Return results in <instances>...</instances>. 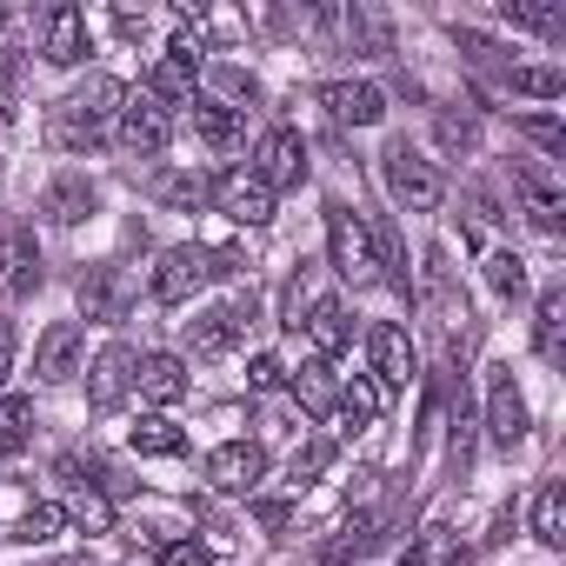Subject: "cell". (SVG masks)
I'll list each match as a JSON object with an SVG mask.
<instances>
[{"instance_id": "60d3db41", "label": "cell", "mask_w": 566, "mask_h": 566, "mask_svg": "<svg viewBox=\"0 0 566 566\" xmlns=\"http://www.w3.org/2000/svg\"><path fill=\"white\" fill-rule=\"evenodd\" d=\"M160 566H207V546L200 539H167L160 546Z\"/></svg>"}, {"instance_id": "277c9868", "label": "cell", "mask_w": 566, "mask_h": 566, "mask_svg": "<svg viewBox=\"0 0 566 566\" xmlns=\"http://www.w3.org/2000/svg\"><path fill=\"white\" fill-rule=\"evenodd\" d=\"M380 180H387V193L407 207V213H433L440 200H447V180H440V167L413 147V140H394L387 154H380Z\"/></svg>"}, {"instance_id": "1f68e13d", "label": "cell", "mask_w": 566, "mask_h": 566, "mask_svg": "<svg viewBox=\"0 0 566 566\" xmlns=\"http://www.w3.org/2000/svg\"><path fill=\"white\" fill-rule=\"evenodd\" d=\"M506 87L526 94V101H559L566 94V74L559 67H506Z\"/></svg>"}, {"instance_id": "d590c367", "label": "cell", "mask_w": 566, "mask_h": 566, "mask_svg": "<svg viewBox=\"0 0 566 566\" xmlns=\"http://www.w3.org/2000/svg\"><path fill=\"white\" fill-rule=\"evenodd\" d=\"M327 467H334V440H307V447L294 453V467H287V486L301 493V486H314Z\"/></svg>"}, {"instance_id": "8d00e7d4", "label": "cell", "mask_w": 566, "mask_h": 566, "mask_svg": "<svg viewBox=\"0 0 566 566\" xmlns=\"http://www.w3.org/2000/svg\"><path fill=\"white\" fill-rule=\"evenodd\" d=\"M520 134H526L546 160H566V127H559L553 114H526V120H520Z\"/></svg>"}, {"instance_id": "4dcf8cb0", "label": "cell", "mask_w": 566, "mask_h": 566, "mask_svg": "<svg viewBox=\"0 0 566 566\" xmlns=\"http://www.w3.org/2000/svg\"><path fill=\"white\" fill-rule=\"evenodd\" d=\"M380 407H387V394H380L367 374H354V380L340 387V413H347V427H374V420H380Z\"/></svg>"}, {"instance_id": "44dd1931", "label": "cell", "mask_w": 566, "mask_h": 566, "mask_svg": "<svg viewBox=\"0 0 566 566\" xmlns=\"http://www.w3.org/2000/svg\"><path fill=\"white\" fill-rule=\"evenodd\" d=\"M533 347H539V360H546V367H559V360H566V287H546V294H539Z\"/></svg>"}, {"instance_id": "4316f807", "label": "cell", "mask_w": 566, "mask_h": 566, "mask_svg": "<svg viewBox=\"0 0 566 566\" xmlns=\"http://www.w3.org/2000/svg\"><path fill=\"white\" fill-rule=\"evenodd\" d=\"M533 539H539L546 553L566 546V486H559V480H546L539 500H533Z\"/></svg>"}, {"instance_id": "836d02e7", "label": "cell", "mask_w": 566, "mask_h": 566, "mask_svg": "<svg viewBox=\"0 0 566 566\" xmlns=\"http://www.w3.org/2000/svg\"><path fill=\"white\" fill-rule=\"evenodd\" d=\"M500 14L526 34H559V8L553 0H500Z\"/></svg>"}, {"instance_id": "ba28073f", "label": "cell", "mask_w": 566, "mask_h": 566, "mask_svg": "<svg viewBox=\"0 0 566 566\" xmlns=\"http://www.w3.org/2000/svg\"><path fill=\"white\" fill-rule=\"evenodd\" d=\"M486 440L506 453L526 440V400L513 387V367H486Z\"/></svg>"}, {"instance_id": "7bdbcfd3", "label": "cell", "mask_w": 566, "mask_h": 566, "mask_svg": "<svg viewBox=\"0 0 566 566\" xmlns=\"http://www.w3.org/2000/svg\"><path fill=\"white\" fill-rule=\"evenodd\" d=\"M14 374V321H0V387Z\"/></svg>"}, {"instance_id": "52a82bcc", "label": "cell", "mask_w": 566, "mask_h": 566, "mask_svg": "<svg viewBox=\"0 0 566 566\" xmlns=\"http://www.w3.org/2000/svg\"><path fill=\"white\" fill-rule=\"evenodd\" d=\"M247 321H253V294L247 301H227V307H207V314L187 321V347L200 360H220V354H233V340L247 334Z\"/></svg>"}, {"instance_id": "cb8c5ba5", "label": "cell", "mask_w": 566, "mask_h": 566, "mask_svg": "<svg viewBox=\"0 0 566 566\" xmlns=\"http://www.w3.org/2000/svg\"><path fill=\"white\" fill-rule=\"evenodd\" d=\"M193 81H200V67H187V61H174V54H160V61L147 67V94H154L160 107H174V101L187 107V101H193Z\"/></svg>"}, {"instance_id": "6da1fadb", "label": "cell", "mask_w": 566, "mask_h": 566, "mask_svg": "<svg viewBox=\"0 0 566 566\" xmlns=\"http://www.w3.org/2000/svg\"><path fill=\"white\" fill-rule=\"evenodd\" d=\"M120 101H127V87H120L114 74H87V81L54 107L48 140H54L61 154H87V147H101V140H107V127L120 120Z\"/></svg>"}, {"instance_id": "f35d334b", "label": "cell", "mask_w": 566, "mask_h": 566, "mask_svg": "<svg viewBox=\"0 0 566 566\" xmlns=\"http://www.w3.org/2000/svg\"><path fill=\"white\" fill-rule=\"evenodd\" d=\"M160 200H167V207H200V200H207V180H193V174H174V180L160 187Z\"/></svg>"}, {"instance_id": "2e32d148", "label": "cell", "mask_w": 566, "mask_h": 566, "mask_svg": "<svg viewBox=\"0 0 566 566\" xmlns=\"http://www.w3.org/2000/svg\"><path fill=\"white\" fill-rule=\"evenodd\" d=\"M94 207H101V193H94L87 174H61V180H48V193H41V220H54V227H81Z\"/></svg>"}, {"instance_id": "8992f818", "label": "cell", "mask_w": 566, "mask_h": 566, "mask_svg": "<svg viewBox=\"0 0 566 566\" xmlns=\"http://www.w3.org/2000/svg\"><path fill=\"white\" fill-rule=\"evenodd\" d=\"M114 134H120V147H127V154H160V147L174 140V114H167L154 94H127V101H120Z\"/></svg>"}, {"instance_id": "7a4b0ae2", "label": "cell", "mask_w": 566, "mask_h": 566, "mask_svg": "<svg viewBox=\"0 0 566 566\" xmlns=\"http://www.w3.org/2000/svg\"><path fill=\"white\" fill-rule=\"evenodd\" d=\"M240 260L233 253H207V247H167L160 266H154V301L160 307H187L207 280H227Z\"/></svg>"}, {"instance_id": "83f0119b", "label": "cell", "mask_w": 566, "mask_h": 566, "mask_svg": "<svg viewBox=\"0 0 566 566\" xmlns=\"http://www.w3.org/2000/svg\"><path fill=\"white\" fill-rule=\"evenodd\" d=\"M294 394H301V407H307L314 420L340 407V380H334V367H327V360H307V367L294 374Z\"/></svg>"}, {"instance_id": "3957f363", "label": "cell", "mask_w": 566, "mask_h": 566, "mask_svg": "<svg viewBox=\"0 0 566 566\" xmlns=\"http://www.w3.org/2000/svg\"><path fill=\"white\" fill-rule=\"evenodd\" d=\"M327 253H334V273L354 280V287H374V280H380L374 227H367V213L347 207V200H327Z\"/></svg>"}, {"instance_id": "e575fe53", "label": "cell", "mask_w": 566, "mask_h": 566, "mask_svg": "<svg viewBox=\"0 0 566 566\" xmlns=\"http://www.w3.org/2000/svg\"><path fill=\"white\" fill-rule=\"evenodd\" d=\"M486 287L500 301H520L526 294V260L520 253H486Z\"/></svg>"}, {"instance_id": "7c38bea8", "label": "cell", "mask_w": 566, "mask_h": 566, "mask_svg": "<svg viewBox=\"0 0 566 566\" xmlns=\"http://www.w3.org/2000/svg\"><path fill=\"white\" fill-rule=\"evenodd\" d=\"M260 473H266V447L260 440H227V447L207 453V486H220V493H253Z\"/></svg>"}, {"instance_id": "603a6c76", "label": "cell", "mask_w": 566, "mask_h": 566, "mask_svg": "<svg viewBox=\"0 0 566 566\" xmlns=\"http://www.w3.org/2000/svg\"><path fill=\"white\" fill-rule=\"evenodd\" d=\"M187 114H193V134H200L207 147H233V140H240V107H227V101H213V94H193Z\"/></svg>"}, {"instance_id": "d4e9b609", "label": "cell", "mask_w": 566, "mask_h": 566, "mask_svg": "<svg viewBox=\"0 0 566 566\" xmlns=\"http://www.w3.org/2000/svg\"><path fill=\"white\" fill-rule=\"evenodd\" d=\"M127 447H134L140 460H174V453H187V433H180L167 413H147V420L127 433Z\"/></svg>"}, {"instance_id": "ac0fdd59", "label": "cell", "mask_w": 566, "mask_h": 566, "mask_svg": "<svg viewBox=\"0 0 566 566\" xmlns=\"http://www.w3.org/2000/svg\"><path fill=\"white\" fill-rule=\"evenodd\" d=\"M0 280H8L14 294H34L41 287V247L28 227H8L0 233Z\"/></svg>"}, {"instance_id": "9c48e42d", "label": "cell", "mask_w": 566, "mask_h": 566, "mask_svg": "<svg viewBox=\"0 0 566 566\" xmlns=\"http://www.w3.org/2000/svg\"><path fill=\"white\" fill-rule=\"evenodd\" d=\"M41 61L48 67H81L87 61V14L67 8V0L41 8Z\"/></svg>"}, {"instance_id": "f546056e", "label": "cell", "mask_w": 566, "mask_h": 566, "mask_svg": "<svg viewBox=\"0 0 566 566\" xmlns=\"http://www.w3.org/2000/svg\"><path fill=\"white\" fill-rule=\"evenodd\" d=\"M28 433H34V400L0 394V460H14L28 447Z\"/></svg>"}, {"instance_id": "d6a6232c", "label": "cell", "mask_w": 566, "mask_h": 566, "mask_svg": "<svg viewBox=\"0 0 566 566\" xmlns=\"http://www.w3.org/2000/svg\"><path fill=\"white\" fill-rule=\"evenodd\" d=\"M67 526V513H61V500H34L21 520H14V539H28V546H41V539H54Z\"/></svg>"}, {"instance_id": "9a60e30c", "label": "cell", "mask_w": 566, "mask_h": 566, "mask_svg": "<svg viewBox=\"0 0 566 566\" xmlns=\"http://www.w3.org/2000/svg\"><path fill=\"white\" fill-rule=\"evenodd\" d=\"M321 107H327L340 127H380V120H387V94L367 87V81H334V87H321Z\"/></svg>"}, {"instance_id": "ab89813d", "label": "cell", "mask_w": 566, "mask_h": 566, "mask_svg": "<svg viewBox=\"0 0 566 566\" xmlns=\"http://www.w3.org/2000/svg\"><path fill=\"white\" fill-rule=\"evenodd\" d=\"M280 380H287V367H280L273 354H253V367H247V387H253V394H273Z\"/></svg>"}, {"instance_id": "f6af8a7d", "label": "cell", "mask_w": 566, "mask_h": 566, "mask_svg": "<svg viewBox=\"0 0 566 566\" xmlns=\"http://www.w3.org/2000/svg\"><path fill=\"white\" fill-rule=\"evenodd\" d=\"M400 566H433V559H427V553H420V546H413V553H407V559H400Z\"/></svg>"}, {"instance_id": "d6986e66", "label": "cell", "mask_w": 566, "mask_h": 566, "mask_svg": "<svg viewBox=\"0 0 566 566\" xmlns=\"http://www.w3.org/2000/svg\"><path fill=\"white\" fill-rule=\"evenodd\" d=\"M81 307H87V321H120V314H127L120 266H87V273H81Z\"/></svg>"}, {"instance_id": "8fae6325", "label": "cell", "mask_w": 566, "mask_h": 566, "mask_svg": "<svg viewBox=\"0 0 566 566\" xmlns=\"http://www.w3.org/2000/svg\"><path fill=\"white\" fill-rule=\"evenodd\" d=\"M81 354H87L81 321H54V327L41 334V347H34V374H41V387H67V380L81 374Z\"/></svg>"}, {"instance_id": "30bf717a", "label": "cell", "mask_w": 566, "mask_h": 566, "mask_svg": "<svg viewBox=\"0 0 566 566\" xmlns=\"http://www.w3.org/2000/svg\"><path fill=\"white\" fill-rule=\"evenodd\" d=\"M367 360H374V387L380 394H400L407 380H413V340H407V327H394V321H380V327H367Z\"/></svg>"}, {"instance_id": "5b68a950", "label": "cell", "mask_w": 566, "mask_h": 566, "mask_svg": "<svg viewBox=\"0 0 566 566\" xmlns=\"http://www.w3.org/2000/svg\"><path fill=\"white\" fill-rule=\"evenodd\" d=\"M266 193H280V187H301L307 180V140H301V127H273L260 147H253V167H247Z\"/></svg>"}, {"instance_id": "ffe728a7", "label": "cell", "mask_w": 566, "mask_h": 566, "mask_svg": "<svg viewBox=\"0 0 566 566\" xmlns=\"http://www.w3.org/2000/svg\"><path fill=\"white\" fill-rule=\"evenodd\" d=\"M301 327H307V340H314V354H321V360L347 354V340H354V321H347V307H340V301H314Z\"/></svg>"}, {"instance_id": "7402d4cb", "label": "cell", "mask_w": 566, "mask_h": 566, "mask_svg": "<svg viewBox=\"0 0 566 566\" xmlns=\"http://www.w3.org/2000/svg\"><path fill=\"white\" fill-rule=\"evenodd\" d=\"M374 546H380V513H374V506H360V513H354L327 546H321V566H347V559H360V553H374Z\"/></svg>"}, {"instance_id": "bcb514c9", "label": "cell", "mask_w": 566, "mask_h": 566, "mask_svg": "<svg viewBox=\"0 0 566 566\" xmlns=\"http://www.w3.org/2000/svg\"><path fill=\"white\" fill-rule=\"evenodd\" d=\"M0 28H8V8H0Z\"/></svg>"}, {"instance_id": "5bb4252c", "label": "cell", "mask_w": 566, "mask_h": 566, "mask_svg": "<svg viewBox=\"0 0 566 566\" xmlns=\"http://www.w3.org/2000/svg\"><path fill=\"white\" fill-rule=\"evenodd\" d=\"M127 387H134V347L107 340V347L94 354V367H87V400H94L101 413H114V407L127 400Z\"/></svg>"}, {"instance_id": "b9f144b4", "label": "cell", "mask_w": 566, "mask_h": 566, "mask_svg": "<svg viewBox=\"0 0 566 566\" xmlns=\"http://www.w3.org/2000/svg\"><path fill=\"white\" fill-rule=\"evenodd\" d=\"M440 140H447V147H460V154H467V147H473V140H480V134H473V120H460V114H440Z\"/></svg>"}, {"instance_id": "4fadbf2b", "label": "cell", "mask_w": 566, "mask_h": 566, "mask_svg": "<svg viewBox=\"0 0 566 566\" xmlns=\"http://www.w3.org/2000/svg\"><path fill=\"white\" fill-rule=\"evenodd\" d=\"M207 193H213V200H220V213H227V220H240V227H266V220H273V193H266L247 167H227Z\"/></svg>"}, {"instance_id": "484cf974", "label": "cell", "mask_w": 566, "mask_h": 566, "mask_svg": "<svg viewBox=\"0 0 566 566\" xmlns=\"http://www.w3.org/2000/svg\"><path fill=\"white\" fill-rule=\"evenodd\" d=\"M61 513H67V526H81V533H107V526H114V500H107L101 486H87V480H74V493L61 500Z\"/></svg>"}, {"instance_id": "74e56055", "label": "cell", "mask_w": 566, "mask_h": 566, "mask_svg": "<svg viewBox=\"0 0 566 566\" xmlns=\"http://www.w3.org/2000/svg\"><path fill=\"white\" fill-rule=\"evenodd\" d=\"M307 307H314V273H307V260H301V273L287 280V307H280V321L301 334V314H307Z\"/></svg>"}, {"instance_id": "f1b7e54d", "label": "cell", "mask_w": 566, "mask_h": 566, "mask_svg": "<svg viewBox=\"0 0 566 566\" xmlns=\"http://www.w3.org/2000/svg\"><path fill=\"white\" fill-rule=\"evenodd\" d=\"M520 193H526V207H533V227H539V233H559V187H553L539 167H520Z\"/></svg>"}, {"instance_id": "ee69618b", "label": "cell", "mask_w": 566, "mask_h": 566, "mask_svg": "<svg viewBox=\"0 0 566 566\" xmlns=\"http://www.w3.org/2000/svg\"><path fill=\"white\" fill-rule=\"evenodd\" d=\"M253 513H260V526H273V533H280V526H287V500H260Z\"/></svg>"}, {"instance_id": "e0dca14e", "label": "cell", "mask_w": 566, "mask_h": 566, "mask_svg": "<svg viewBox=\"0 0 566 566\" xmlns=\"http://www.w3.org/2000/svg\"><path fill=\"white\" fill-rule=\"evenodd\" d=\"M134 387H140V400L174 407V400H187V360L180 354H147V360H134Z\"/></svg>"}]
</instances>
